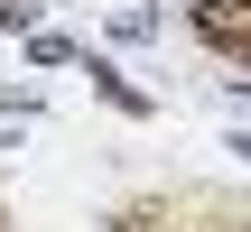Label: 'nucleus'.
<instances>
[{"label": "nucleus", "instance_id": "obj_1", "mask_svg": "<svg viewBox=\"0 0 251 232\" xmlns=\"http://www.w3.org/2000/svg\"><path fill=\"white\" fill-rule=\"evenodd\" d=\"M196 28L214 46H251V9H233V0H196Z\"/></svg>", "mask_w": 251, "mask_h": 232}, {"label": "nucleus", "instance_id": "obj_2", "mask_svg": "<svg viewBox=\"0 0 251 232\" xmlns=\"http://www.w3.org/2000/svg\"><path fill=\"white\" fill-rule=\"evenodd\" d=\"M93 84H102V102H112V112H130V121H140V112H149V93H140V84H121V74H112V65H93Z\"/></svg>", "mask_w": 251, "mask_h": 232}, {"label": "nucleus", "instance_id": "obj_3", "mask_svg": "<svg viewBox=\"0 0 251 232\" xmlns=\"http://www.w3.org/2000/svg\"><path fill=\"white\" fill-rule=\"evenodd\" d=\"M0 28L19 37V28H37V0H0Z\"/></svg>", "mask_w": 251, "mask_h": 232}]
</instances>
